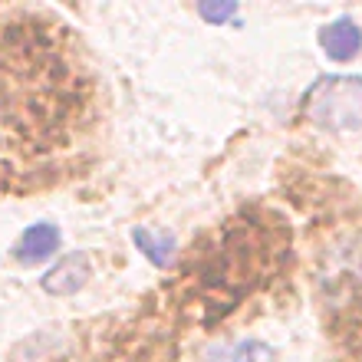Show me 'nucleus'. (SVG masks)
Segmentation results:
<instances>
[{
  "instance_id": "obj_1",
  "label": "nucleus",
  "mask_w": 362,
  "mask_h": 362,
  "mask_svg": "<svg viewBox=\"0 0 362 362\" xmlns=\"http://www.w3.org/2000/svg\"><path fill=\"white\" fill-rule=\"evenodd\" d=\"M306 119L326 132L362 129V76H323L303 99Z\"/></svg>"
},
{
  "instance_id": "obj_4",
  "label": "nucleus",
  "mask_w": 362,
  "mask_h": 362,
  "mask_svg": "<svg viewBox=\"0 0 362 362\" xmlns=\"http://www.w3.org/2000/svg\"><path fill=\"white\" fill-rule=\"evenodd\" d=\"M57 250H59V228L40 221V224L23 230V238H20V244H17V257L23 260V264H40V260H47L49 254H57Z\"/></svg>"
},
{
  "instance_id": "obj_3",
  "label": "nucleus",
  "mask_w": 362,
  "mask_h": 362,
  "mask_svg": "<svg viewBox=\"0 0 362 362\" xmlns=\"http://www.w3.org/2000/svg\"><path fill=\"white\" fill-rule=\"evenodd\" d=\"M320 47H323V53L329 59H339V63L353 59L362 49V30L356 27V20L339 17L320 30Z\"/></svg>"
},
{
  "instance_id": "obj_5",
  "label": "nucleus",
  "mask_w": 362,
  "mask_h": 362,
  "mask_svg": "<svg viewBox=\"0 0 362 362\" xmlns=\"http://www.w3.org/2000/svg\"><path fill=\"white\" fill-rule=\"evenodd\" d=\"M135 247L142 250L152 264L165 267V264H172L178 244H175V238H168V234H152V230H145V228H135Z\"/></svg>"
},
{
  "instance_id": "obj_6",
  "label": "nucleus",
  "mask_w": 362,
  "mask_h": 362,
  "mask_svg": "<svg viewBox=\"0 0 362 362\" xmlns=\"http://www.w3.org/2000/svg\"><path fill=\"white\" fill-rule=\"evenodd\" d=\"M218 362H274V349L257 343V339H244L234 349H228Z\"/></svg>"
},
{
  "instance_id": "obj_2",
  "label": "nucleus",
  "mask_w": 362,
  "mask_h": 362,
  "mask_svg": "<svg viewBox=\"0 0 362 362\" xmlns=\"http://www.w3.org/2000/svg\"><path fill=\"white\" fill-rule=\"evenodd\" d=\"M89 274H93V267H89L86 254H69L59 264H53V270L43 276V290L57 296H69L89 284Z\"/></svg>"
},
{
  "instance_id": "obj_7",
  "label": "nucleus",
  "mask_w": 362,
  "mask_h": 362,
  "mask_svg": "<svg viewBox=\"0 0 362 362\" xmlns=\"http://www.w3.org/2000/svg\"><path fill=\"white\" fill-rule=\"evenodd\" d=\"M198 13L204 20H208V23H224V20H230L234 17V13H238V4H201L198 7Z\"/></svg>"
}]
</instances>
